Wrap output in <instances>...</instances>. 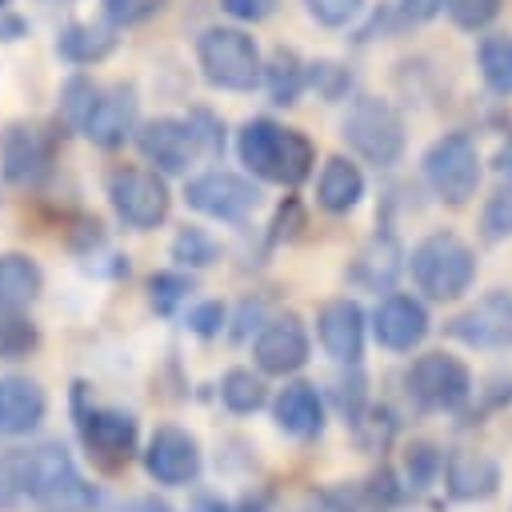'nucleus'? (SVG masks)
<instances>
[{"instance_id": "423d86ee", "label": "nucleus", "mask_w": 512, "mask_h": 512, "mask_svg": "<svg viewBox=\"0 0 512 512\" xmlns=\"http://www.w3.org/2000/svg\"><path fill=\"white\" fill-rule=\"evenodd\" d=\"M104 196L116 212V220L132 232H152L168 220L172 212V192H168V180L164 172H156L152 164L140 168V164H120L108 172L104 180Z\"/></svg>"}, {"instance_id": "9b49d317", "label": "nucleus", "mask_w": 512, "mask_h": 512, "mask_svg": "<svg viewBox=\"0 0 512 512\" xmlns=\"http://www.w3.org/2000/svg\"><path fill=\"white\" fill-rule=\"evenodd\" d=\"M184 200L192 212L208 216V220H220V224H240L244 216L256 212L260 204V188L240 176V172H228V168H208L200 176H192L184 184Z\"/></svg>"}, {"instance_id": "3c124183", "label": "nucleus", "mask_w": 512, "mask_h": 512, "mask_svg": "<svg viewBox=\"0 0 512 512\" xmlns=\"http://www.w3.org/2000/svg\"><path fill=\"white\" fill-rule=\"evenodd\" d=\"M24 32H28V20L16 16V12H4V8H0V44H4V40H20Z\"/></svg>"}, {"instance_id": "2f4dec72", "label": "nucleus", "mask_w": 512, "mask_h": 512, "mask_svg": "<svg viewBox=\"0 0 512 512\" xmlns=\"http://www.w3.org/2000/svg\"><path fill=\"white\" fill-rule=\"evenodd\" d=\"M476 64L492 92L512 96V36H484L476 48Z\"/></svg>"}, {"instance_id": "b1692460", "label": "nucleus", "mask_w": 512, "mask_h": 512, "mask_svg": "<svg viewBox=\"0 0 512 512\" xmlns=\"http://www.w3.org/2000/svg\"><path fill=\"white\" fill-rule=\"evenodd\" d=\"M364 200V172L348 160V156H332L324 168H320V180H316V204L332 216H344L352 212L356 204Z\"/></svg>"}, {"instance_id": "39448f33", "label": "nucleus", "mask_w": 512, "mask_h": 512, "mask_svg": "<svg viewBox=\"0 0 512 512\" xmlns=\"http://www.w3.org/2000/svg\"><path fill=\"white\" fill-rule=\"evenodd\" d=\"M196 64H200V76L224 92H252L264 80V60L256 40L232 24H212L200 32Z\"/></svg>"}, {"instance_id": "f257e3e1", "label": "nucleus", "mask_w": 512, "mask_h": 512, "mask_svg": "<svg viewBox=\"0 0 512 512\" xmlns=\"http://www.w3.org/2000/svg\"><path fill=\"white\" fill-rule=\"evenodd\" d=\"M236 156L256 180L280 184V188H300L312 176V164H316L312 140L296 128H284V124L268 120V116H252V120L240 124Z\"/></svg>"}, {"instance_id": "a19ab883", "label": "nucleus", "mask_w": 512, "mask_h": 512, "mask_svg": "<svg viewBox=\"0 0 512 512\" xmlns=\"http://www.w3.org/2000/svg\"><path fill=\"white\" fill-rule=\"evenodd\" d=\"M188 124H192V132H196L200 156H208V160L224 156V120H220L216 112H208V108H192V112H188Z\"/></svg>"}, {"instance_id": "f8f14e48", "label": "nucleus", "mask_w": 512, "mask_h": 512, "mask_svg": "<svg viewBox=\"0 0 512 512\" xmlns=\"http://www.w3.org/2000/svg\"><path fill=\"white\" fill-rule=\"evenodd\" d=\"M140 460H144L148 480H156L160 488H188V484H196L200 472H204L200 440H196L188 428H180V424H160V428L148 436Z\"/></svg>"}, {"instance_id": "6ab92c4d", "label": "nucleus", "mask_w": 512, "mask_h": 512, "mask_svg": "<svg viewBox=\"0 0 512 512\" xmlns=\"http://www.w3.org/2000/svg\"><path fill=\"white\" fill-rule=\"evenodd\" d=\"M48 416V392L24 376V372H4L0 376V436L20 440L32 436Z\"/></svg>"}, {"instance_id": "dca6fc26", "label": "nucleus", "mask_w": 512, "mask_h": 512, "mask_svg": "<svg viewBox=\"0 0 512 512\" xmlns=\"http://www.w3.org/2000/svg\"><path fill=\"white\" fill-rule=\"evenodd\" d=\"M448 336L468 348H512V292H488L448 320Z\"/></svg>"}, {"instance_id": "49530a36", "label": "nucleus", "mask_w": 512, "mask_h": 512, "mask_svg": "<svg viewBox=\"0 0 512 512\" xmlns=\"http://www.w3.org/2000/svg\"><path fill=\"white\" fill-rule=\"evenodd\" d=\"M232 324H236V328H232V340H248L252 332L264 328V304H260V300H244Z\"/></svg>"}, {"instance_id": "6e6552de", "label": "nucleus", "mask_w": 512, "mask_h": 512, "mask_svg": "<svg viewBox=\"0 0 512 512\" xmlns=\"http://www.w3.org/2000/svg\"><path fill=\"white\" fill-rule=\"evenodd\" d=\"M348 148L376 164V168H392L400 164L404 156V144H408V132H404V116L380 100V96H356L352 108L344 112V124H340Z\"/></svg>"}, {"instance_id": "20e7f679", "label": "nucleus", "mask_w": 512, "mask_h": 512, "mask_svg": "<svg viewBox=\"0 0 512 512\" xmlns=\"http://www.w3.org/2000/svg\"><path fill=\"white\" fill-rule=\"evenodd\" d=\"M408 272L428 300H460L476 280V252L456 232H428L408 252Z\"/></svg>"}, {"instance_id": "4be33fe9", "label": "nucleus", "mask_w": 512, "mask_h": 512, "mask_svg": "<svg viewBox=\"0 0 512 512\" xmlns=\"http://www.w3.org/2000/svg\"><path fill=\"white\" fill-rule=\"evenodd\" d=\"M500 488V464L488 452L476 448H452L444 456V492L460 504H476L496 496Z\"/></svg>"}, {"instance_id": "473e14b6", "label": "nucleus", "mask_w": 512, "mask_h": 512, "mask_svg": "<svg viewBox=\"0 0 512 512\" xmlns=\"http://www.w3.org/2000/svg\"><path fill=\"white\" fill-rule=\"evenodd\" d=\"M96 96H100V84H96L92 76H84V72H72V76L60 84V128L80 132V124L88 120Z\"/></svg>"}, {"instance_id": "ddd939ff", "label": "nucleus", "mask_w": 512, "mask_h": 512, "mask_svg": "<svg viewBox=\"0 0 512 512\" xmlns=\"http://www.w3.org/2000/svg\"><path fill=\"white\" fill-rule=\"evenodd\" d=\"M312 360V336L308 324L296 312H276L264 320V328L252 336V364L264 376H296Z\"/></svg>"}, {"instance_id": "09e8293b", "label": "nucleus", "mask_w": 512, "mask_h": 512, "mask_svg": "<svg viewBox=\"0 0 512 512\" xmlns=\"http://www.w3.org/2000/svg\"><path fill=\"white\" fill-rule=\"evenodd\" d=\"M440 4L444 0H396L392 4L396 8V24H424V20H432L440 12Z\"/></svg>"}, {"instance_id": "5fc2aeb1", "label": "nucleus", "mask_w": 512, "mask_h": 512, "mask_svg": "<svg viewBox=\"0 0 512 512\" xmlns=\"http://www.w3.org/2000/svg\"><path fill=\"white\" fill-rule=\"evenodd\" d=\"M0 8H8V0H0Z\"/></svg>"}, {"instance_id": "de8ad7c7", "label": "nucleus", "mask_w": 512, "mask_h": 512, "mask_svg": "<svg viewBox=\"0 0 512 512\" xmlns=\"http://www.w3.org/2000/svg\"><path fill=\"white\" fill-rule=\"evenodd\" d=\"M476 392H480L484 408H504V404H512V376L508 372H492L484 380V388H476Z\"/></svg>"}, {"instance_id": "5701e85b", "label": "nucleus", "mask_w": 512, "mask_h": 512, "mask_svg": "<svg viewBox=\"0 0 512 512\" xmlns=\"http://www.w3.org/2000/svg\"><path fill=\"white\" fill-rule=\"evenodd\" d=\"M120 44L116 36V24H100V20H72L60 28L56 36V56L76 64V68H88V64H100L104 56H112Z\"/></svg>"}, {"instance_id": "7ed1b4c3", "label": "nucleus", "mask_w": 512, "mask_h": 512, "mask_svg": "<svg viewBox=\"0 0 512 512\" xmlns=\"http://www.w3.org/2000/svg\"><path fill=\"white\" fill-rule=\"evenodd\" d=\"M68 408H72V428L84 444V452L104 464V468H124L140 452V420L128 408L116 404H92L88 400V380H72L68 388Z\"/></svg>"}, {"instance_id": "c85d7f7f", "label": "nucleus", "mask_w": 512, "mask_h": 512, "mask_svg": "<svg viewBox=\"0 0 512 512\" xmlns=\"http://www.w3.org/2000/svg\"><path fill=\"white\" fill-rule=\"evenodd\" d=\"M36 348H40V328L32 324V316L24 308L0 304V360L16 364L28 360Z\"/></svg>"}, {"instance_id": "c03bdc74", "label": "nucleus", "mask_w": 512, "mask_h": 512, "mask_svg": "<svg viewBox=\"0 0 512 512\" xmlns=\"http://www.w3.org/2000/svg\"><path fill=\"white\" fill-rule=\"evenodd\" d=\"M156 0H104V20L116 28H128L136 20H144L148 12H156Z\"/></svg>"}, {"instance_id": "e433bc0d", "label": "nucleus", "mask_w": 512, "mask_h": 512, "mask_svg": "<svg viewBox=\"0 0 512 512\" xmlns=\"http://www.w3.org/2000/svg\"><path fill=\"white\" fill-rule=\"evenodd\" d=\"M308 88L320 100L336 104V100H344L352 92V72L340 60H316V64H308Z\"/></svg>"}, {"instance_id": "603ef678", "label": "nucleus", "mask_w": 512, "mask_h": 512, "mask_svg": "<svg viewBox=\"0 0 512 512\" xmlns=\"http://www.w3.org/2000/svg\"><path fill=\"white\" fill-rule=\"evenodd\" d=\"M192 512H236V504H228V500H220L212 492H200L196 504H192Z\"/></svg>"}, {"instance_id": "412c9836", "label": "nucleus", "mask_w": 512, "mask_h": 512, "mask_svg": "<svg viewBox=\"0 0 512 512\" xmlns=\"http://www.w3.org/2000/svg\"><path fill=\"white\" fill-rule=\"evenodd\" d=\"M404 268H408V256H404L400 240L392 232H372L360 244V252L352 256L348 280L356 288H364V292H392V284H396V276Z\"/></svg>"}, {"instance_id": "2eb2a0df", "label": "nucleus", "mask_w": 512, "mask_h": 512, "mask_svg": "<svg viewBox=\"0 0 512 512\" xmlns=\"http://www.w3.org/2000/svg\"><path fill=\"white\" fill-rule=\"evenodd\" d=\"M368 324H372V336H376V344L384 352H412L432 332V320H428L424 300H416L408 292H384L380 304L372 308Z\"/></svg>"}, {"instance_id": "8fccbe9b", "label": "nucleus", "mask_w": 512, "mask_h": 512, "mask_svg": "<svg viewBox=\"0 0 512 512\" xmlns=\"http://www.w3.org/2000/svg\"><path fill=\"white\" fill-rule=\"evenodd\" d=\"M108 512H172V504H164L160 496H128V500H116L108 504Z\"/></svg>"}, {"instance_id": "a18cd8bd", "label": "nucleus", "mask_w": 512, "mask_h": 512, "mask_svg": "<svg viewBox=\"0 0 512 512\" xmlns=\"http://www.w3.org/2000/svg\"><path fill=\"white\" fill-rule=\"evenodd\" d=\"M220 8L232 16V20H244V24H256L264 16H272L276 0H220Z\"/></svg>"}, {"instance_id": "aec40b11", "label": "nucleus", "mask_w": 512, "mask_h": 512, "mask_svg": "<svg viewBox=\"0 0 512 512\" xmlns=\"http://www.w3.org/2000/svg\"><path fill=\"white\" fill-rule=\"evenodd\" d=\"M324 416H328L324 396H320V388L308 384V380H288V384L272 396V420H276V428H280L284 436H292V440H316V436L324 432Z\"/></svg>"}, {"instance_id": "cd10ccee", "label": "nucleus", "mask_w": 512, "mask_h": 512, "mask_svg": "<svg viewBox=\"0 0 512 512\" xmlns=\"http://www.w3.org/2000/svg\"><path fill=\"white\" fill-rule=\"evenodd\" d=\"M172 260H176V268H188V272H200V268H212V264H220V256H224V248H220V240L208 232V228H200V224H184L176 236H172Z\"/></svg>"}, {"instance_id": "1a4fd4ad", "label": "nucleus", "mask_w": 512, "mask_h": 512, "mask_svg": "<svg viewBox=\"0 0 512 512\" xmlns=\"http://www.w3.org/2000/svg\"><path fill=\"white\" fill-rule=\"evenodd\" d=\"M420 168H424V180H428L432 196L444 200V204H452V208H460V204H468L476 196L480 172H484L480 168V148H476V140L468 132H444V136H436L428 144Z\"/></svg>"}, {"instance_id": "c9c22d12", "label": "nucleus", "mask_w": 512, "mask_h": 512, "mask_svg": "<svg viewBox=\"0 0 512 512\" xmlns=\"http://www.w3.org/2000/svg\"><path fill=\"white\" fill-rule=\"evenodd\" d=\"M340 368H344V372L336 376L332 400H336V412L344 416V424H352V420L372 404V396H368V376H364L360 364H340Z\"/></svg>"}, {"instance_id": "0eeeda50", "label": "nucleus", "mask_w": 512, "mask_h": 512, "mask_svg": "<svg viewBox=\"0 0 512 512\" xmlns=\"http://www.w3.org/2000/svg\"><path fill=\"white\" fill-rule=\"evenodd\" d=\"M56 148L60 132L44 120H12L0 132V176L12 188H44L56 172Z\"/></svg>"}, {"instance_id": "37998d69", "label": "nucleus", "mask_w": 512, "mask_h": 512, "mask_svg": "<svg viewBox=\"0 0 512 512\" xmlns=\"http://www.w3.org/2000/svg\"><path fill=\"white\" fill-rule=\"evenodd\" d=\"M444 8H448V16L460 24V28H484L488 20H496V12H500V0H444Z\"/></svg>"}, {"instance_id": "9d476101", "label": "nucleus", "mask_w": 512, "mask_h": 512, "mask_svg": "<svg viewBox=\"0 0 512 512\" xmlns=\"http://www.w3.org/2000/svg\"><path fill=\"white\" fill-rule=\"evenodd\" d=\"M404 392L420 412H460L476 384L460 356L452 352H424L404 372Z\"/></svg>"}, {"instance_id": "4c0bfd02", "label": "nucleus", "mask_w": 512, "mask_h": 512, "mask_svg": "<svg viewBox=\"0 0 512 512\" xmlns=\"http://www.w3.org/2000/svg\"><path fill=\"white\" fill-rule=\"evenodd\" d=\"M480 232H484V240H504V236H512V180L500 184V188L488 196V204H484V212H480Z\"/></svg>"}, {"instance_id": "7c9ffc66", "label": "nucleus", "mask_w": 512, "mask_h": 512, "mask_svg": "<svg viewBox=\"0 0 512 512\" xmlns=\"http://www.w3.org/2000/svg\"><path fill=\"white\" fill-rule=\"evenodd\" d=\"M300 512H384L364 484H332L304 496Z\"/></svg>"}, {"instance_id": "864d4df0", "label": "nucleus", "mask_w": 512, "mask_h": 512, "mask_svg": "<svg viewBox=\"0 0 512 512\" xmlns=\"http://www.w3.org/2000/svg\"><path fill=\"white\" fill-rule=\"evenodd\" d=\"M496 168L512 180V140H508V144H500V152H496Z\"/></svg>"}, {"instance_id": "f704fd0d", "label": "nucleus", "mask_w": 512, "mask_h": 512, "mask_svg": "<svg viewBox=\"0 0 512 512\" xmlns=\"http://www.w3.org/2000/svg\"><path fill=\"white\" fill-rule=\"evenodd\" d=\"M348 428H352V436H356V444L364 452H384L392 444V436H396V416L384 404H368Z\"/></svg>"}, {"instance_id": "6e6d98bb", "label": "nucleus", "mask_w": 512, "mask_h": 512, "mask_svg": "<svg viewBox=\"0 0 512 512\" xmlns=\"http://www.w3.org/2000/svg\"><path fill=\"white\" fill-rule=\"evenodd\" d=\"M56 4H64V0H56Z\"/></svg>"}, {"instance_id": "393cba45", "label": "nucleus", "mask_w": 512, "mask_h": 512, "mask_svg": "<svg viewBox=\"0 0 512 512\" xmlns=\"http://www.w3.org/2000/svg\"><path fill=\"white\" fill-rule=\"evenodd\" d=\"M260 84L268 88V100H272V104L288 108V104H296L300 92L308 88V64H304L292 48H272V56L264 60V80H260Z\"/></svg>"}, {"instance_id": "a211bd4d", "label": "nucleus", "mask_w": 512, "mask_h": 512, "mask_svg": "<svg viewBox=\"0 0 512 512\" xmlns=\"http://www.w3.org/2000/svg\"><path fill=\"white\" fill-rule=\"evenodd\" d=\"M368 316L356 300L336 296L328 304H320L316 312V340L324 348L328 360L336 364H360L364 360V340H368Z\"/></svg>"}, {"instance_id": "4468645a", "label": "nucleus", "mask_w": 512, "mask_h": 512, "mask_svg": "<svg viewBox=\"0 0 512 512\" xmlns=\"http://www.w3.org/2000/svg\"><path fill=\"white\" fill-rule=\"evenodd\" d=\"M132 140H136V152L144 156V164H152L164 176H184L188 164L200 156L188 116H152L136 128Z\"/></svg>"}, {"instance_id": "f03ea898", "label": "nucleus", "mask_w": 512, "mask_h": 512, "mask_svg": "<svg viewBox=\"0 0 512 512\" xmlns=\"http://www.w3.org/2000/svg\"><path fill=\"white\" fill-rule=\"evenodd\" d=\"M24 452V500L36 512H96L100 488L80 472L76 456L60 440H40Z\"/></svg>"}, {"instance_id": "79ce46f5", "label": "nucleus", "mask_w": 512, "mask_h": 512, "mask_svg": "<svg viewBox=\"0 0 512 512\" xmlns=\"http://www.w3.org/2000/svg\"><path fill=\"white\" fill-rule=\"evenodd\" d=\"M308 16L324 28H344L364 12V0H304Z\"/></svg>"}, {"instance_id": "bb28decb", "label": "nucleus", "mask_w": 512, "mask_h": 512, "mask_svg": "<svg viewBox=\"0 0 512 512\" xmlns=\"http://www.w3.org/2000/svg\"><path fill=\"white\" fill-rule=\"evenodd\" d=\"M220 404L232 412V416H252L268 404V384H264V372L256 368H228L220 376Z\"/></svg>"}, {"instance_id": "a878e982", "label": "nucleus", "mask_w": 512, "mask_h": 512, "mask_svg": "<svg viewBox=\"0 0 512 512\" xmlns=\"http://www.w3.org/2000/svg\"><path fill=\"white\" fill-rule=\"evenodd\" d=\"M44 288V272L24 252H0V304L28 308Z\"/></svg>"}, {"instance_id": "ea45409f", "label": "nucleus", "mask_w": 512, "mask_h": 512, "mask_svg": "<svg viewBox=\"0 0 512 512\" xmlns=\"http://www.w3.org/2000/svg\"><path fill=\"white\" fill-rule=\"evenodd\" d=\"M184 328L200 340H216L224 328H228V308L220 300H196L188 312H184Z\"/></svg>"}, {"instance_id": "72a5a7b5", "label": "nucleus", "mask_w": 512, "mask_h": 512, "mask_svg": "<svg viewBox=\"0 0 512 512\" xmlns=\"http://www.w3.org/2000/svg\"><path fill=\"white\" fill-rule=\"evenodd\" d=\"M144 288H148V304L156 316H176V308L188 300V292L196 284H192V272H184V268H160L148 276Z\"/></svg>"}, {"instance_id": "c756f323", "label": "nucleus", "mask_w": 512, "mask_h": 512, "mask_svg": "<svg viewBox=\"0 0 512 512\" xmlns=\"http://www.w3.org/2000/svg\"><path fill=\"white\" fill-rule=\"evenodd\" d=\"M444 456H448V452H440L432 440H412V444L404 448V456H400V480H404V488H408V492L432 488L436 476L444 472Z\"/></svg>"}, {"instance_id": "f3484780", "label": "nucleus", "mask_w": 512, "mask_h": 512, "mask_svg": "<svg viewBox=\"0 0 512 512\" xmlns=\"http://www.w3.org/2000/svg\"><path fill=\"white\" fill-rule=\"evenodd\" d=\"M136 108H140V100H136V88H132L128 80L108 84V88H100V96H96L88 120L80 124V136H84L88 144L112 152V148H120L124 140L136 136V128H140Z\"/></svg>"}, {"instance_id": "58836bf2", "label": "nucleus", "mask_w": 512, "mask_h": 512, "mask_svg": "<svg viewBox=\"0 0 512 512\" xmlns=\"http://www.w3.org/2000/svg\"><path fill=\"white\" fill-rule=\"evenodd\" d=\"M24 500V452L8 448L0 452V512H16Z\"/></svg>"}]
</instances>
